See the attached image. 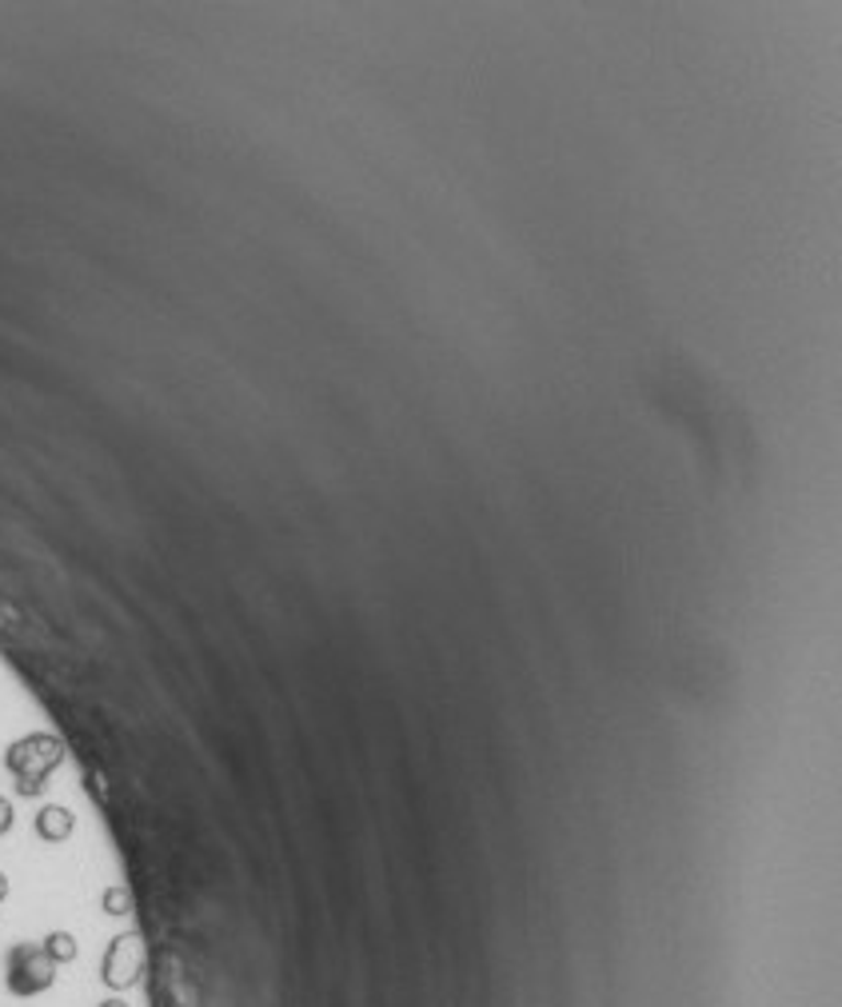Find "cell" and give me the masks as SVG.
I'll return each instance as SVG.
<instances>
[{"label":"cell","mask_w":842,"mask_h":1007,"mask_svg":"<svg viewBox=\"0 0 842 1007\" xmlns=\"http://www.w3.org/2000/svg\"><path fill=\"white\" fill-rule=\"evenodd\" d=\"M141 963H144L141 940H136V936H121V940L109 948V955H104V984L116 987V992H121V987H132L141 980Z\"/></svg>","instance_id":"obj_2"},{"label":"cell","mask_w":842,"mask_h":1007,"mask_svg":"<svg viewBox=\"0 0 842 1007\" xmlns=\"http://www.w3.org/2000/svg\"><path fill=\"white\" fill-rule=\"evenodd\" d=\"M100 1007H128V1004H121V999H109V1004H100Z\"/></svg>","instance_id":"obj_3"},{"label":"cell","mask_w":842,"mask_h":1007,"mask_svg":"<svg viewBox=\"0 0 842 1007\" xmlns=\"http://www.w3.org/2000/svg\"><path fill=\"white\" fill-rule=\"evenodd\" d=\"M53 967L56 963L44 955V948L21 943V948L9 955V987L16 996H36L44 987H53V980H56Z\"/></svg>","instance_id":"obj_1"}]
</instances>
